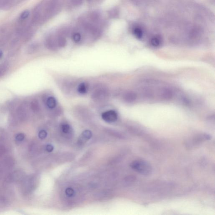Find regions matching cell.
<instances>
[{
	"label": "cell",
	"instance_id": "6da1fadb",
	"mask_svg": "<svg viewBox=\"0 0 215 215\" xmlns=\"http://www.w3.org/2000/svg\"><path fill=\"white\" fill-rule=\"evenodd\" d=\"M132 169L138 173L143 175H148L152 172L151 165L147 161L142 160H136L133 161L130 164Z\"/></svg>",
	"mask_w": 215,
	"mask_h": 215
},
{
	"label": "cell",
	"instance_id": "7a4b0ae2",
	"mask_svg": "<svg viewBox=\"0 0 215 215\" xmlns=\"http://www.w3.org/2000/svg\"><path fill=\"white\" fill-rule=\"evenodd\" d=\"M108 92L106 89H98L93 93L92 98L96 101L102 102L108 98Z\"/></svg>",
	"mask_w": 215,
	"mask_h": 215
},
{
	"label": "cell",
	"instance_id": "3957f363",
	"mask_svg": "<svg viewBox=\"0 0 215 215\" xmlns=\"http://www.w3.org/2000/svg\"><path fill=\"white\" fill-rule=\"evenodd\" d=\"M102 118L103 120L107 122H114L118 118V115L114 111H108L102 113Z\"/></svg>",
	"mask_w": 215,
	"mask_h": 215
},
{
	"label": "cell",
	"instance_id": "277c9868",
	"mask_svg": "<svg viewBox=\"0 0 215 215\" xmlns=\"http://www.w3.org/2000/svg\"><path fill=\"white\" fill-rule=\"evenodd\" d=\"M137 96L134 92L128 91L125 92L123 96V100L128 103H132L136 101Z\"/></svg>",
	"mask_w": 215,
	"mask_h": 215
},
{
	"label": "cell",
	"instance_id": "5b68a950",
	"mask_svg": "<svg viewBox=\"0 0 215 215\" xmlns=\"http://www.w3.org/2000/svg\"><path fill=\"white\" fill-rule=\"evenodd\" d=\"M173 93L172 90L168 88H164L161 90V98L163 100H168L172 98Z\"/></svg>",
	"mask_w": 215,
	"mask_h": 215
},
{
	"label": "cell",
	"instance_id": "8992f818",
	"mask_svg": "<svg viewBox=\"0 0 215 215\" xmlns=\"http://www.w3.org/2000/svg\"><path fill=\"white\" fill-rule=\"evenodd\" d=\"M161 38L158 36H156L152 38L151 40V44L153 47H158L161 44Z\"/></svg>",
	"mask_w": 215,
	"mask_h": 215
},
{
	"label": "cell",
	"instance_id": "52a82bcc",
	"mask_svg": "<svg viewBox=\"0 0 215 215\" xmlns=\"http://www.w3.org/2000/svg\"><path fill=\"white\" fill-rule=\"evenodd\" d=\"M46 104H47L48 107L49 108L52 109V108L56 107L57 104V102L54 98L50 97L48 99Z\"/></svg>",
	"mask_w": 215,
	"mask_h": 215
},
{
	"label": "cell",
	"instance_id": "ba28073f",
	"mask_svg": "<svg viewBox=\"0 0 215 215\" xmlns=\"http://www.w3.org/2000/svg\"><path fill=\"white\" fill-rule=\"evenodd\" d=\"M92 136V133L90 130H86L84 131L82 134V136L81 138H82V140H80L81 141H85L88 140Z\"/></svg>",
	"mask_w": 215,
	"mask_h": 215
},
{
	"label": "cell",
	"instance_id": "9c48e42d",
	"mask_svg": "<svg viewBox=\"0 0 215 215\" xmlns=\"http://www.w3.org/2000/svg\"><path fill=\"white\" fill-rule=\"evenodd\" d=\"M78 90L79 93L82 94L86 93L88 90L87 85L85 83H82L78 86Z\"/></svg>",
	"mask_w": 215,
	"mask_h": 215
},
{
	"label": "cell",
	"instance_id": "30bf717a",
	"mask_svg": "<svg viewBox=\"0 0 215 215\" xmlns=\"http://www.w3.org/2000/svg\"><path fill=\"white\" fill-rule=\"evenodd\" d=\"M134 35L138 38L140 39L142 38L143 32L141 29L139 28H135L133 30Z\"/></svg>",
	"mask_w": 215,
	"mask_h": 215
},
{
	"label": "cell",
	"instance_id": "8fae6325",
	"mask_svg": "<svg viewBox=\"0 0 215 215\" xmlns=\"http://www.w3.org/2000/svg\"><path fill=\"white\" fill-rule=\"evenodd\" d=\"M61 130L64 134H68L71 131V127L68 124H62L61 127Z\"/></svg>",
	"mask_w": 215,
	"mask_h": 215
},
{
	"label": "cell",
	"instance_id": "7c38bea8",
	"mask_svg": "<svg viewBox=\"0 0 215 215\" xmlns=\"http://www.w3.org/2000/svg\"><path fill=\"white\" fill-rule=\"evenodd\" d=\"M58 46L60 47H64L66 44V40L65 38L63 37H60L58 38Z\"/></svg>",
	"mask_w": 215,
	"mask_h": 215
},
{
	"label": "cell",
	"instance_id": "4fadbf2b",
	"mask_svg": "<svg viewBox=\"0 0 215 215\" xmlns=\"http://www.w3.org/2000/svg\"><path fill=\"white\" fill-rule=\"evenodd\" d=\"M65 193L69 197H72L74 195L75 192L72 188H68L66 190Z\"/></svg>",
	"mask_w": 215,
	"mask_h": 215
},
{
	"label": "cell",
	"instance_id": "5bb4252c",
	"mask_svg": "<svg viewBox=\"0 0 215 215\" xmlns=\"http://www.w3.org/2000/svg\"><path fill=\"white\" fill-rule=\"evenodd\" d=\"M47 136V133L45 130H42L40 131L39 132L38 136L40 139L43 140V139L46 138Z\"/></svg>",
	"mask_w": 215,
	"mask_h": 215
},
{
	"label": "cell",
	"instance_id": "9a60e30c",
	"mask_svg": "<svg viewBox=\"0 0 215 215\" xmlns=\"http://www.w3.org/2000/svg\"><path fill=\"white\" fill-rule=\"evenodd\" d=\"M24 138H25L24 134L22 133H20L17 134L15 137L17 141L19 142L23 141V140H24Z\"/></svg>",
	"mask_w": 215,
	"mask_h": 215
},
{
	"label": "cell",
	"instance_id": "2e32d148",
	"mask_svg": "<svg viewBox=\"0 0 215 215\" xmlns=\"http://www.w3.org/2000/svg\"><path fill=\"white\" fill-rule=\"evenodd\" d=\"M29 13L28 11H25L24 12H23L22 13L21 15V18L22 19H26L29 15Z\"/></svg>",
	"mask_w": 215,
	"mask_h": 215
},
{
	"label": "cell",
	"instance_id": "e0dca14e",
	"mask_svg": "<svg viewBox=\"0 0 215 215\" xmlns=\"http://www.w3.org/2000/svg\"><path fill=\"white\" fill-rule=\"evenodd\" d=\"M73 39L75 42H79L80 40L81 36L79 33H76L73 36Z\"/></svg>",
	"mask_w": 215,
	"mask_h": 215
},
{
	"label": "cell",
	"instance_id": "ac0fdd59",
	"mask_svg": "<svg viewBox=\"0 0 215 215\" xmlns=\"http://www.w3.org/2000/svg\"><path fill=\"white\" fill-rule=\"evenodd\" d=\"M46 151H48V152H51L53 151L54 147L52 145L48 144V145H46Z\"/></svg>",
	"mask_w": 215,
	"mask_h": 215
},
{
	"label": "cell",
	"instance_id": "d6986e66",
	"mask_svg": "<svg viewBox=\"0 0 215 215\" xmlns=\"http://www.w3.org/2000/svg\"><path fill=\"white\" fill-rule=\"evenodd\" d=\"M81 2V0H74V3L75 4H79V3H80Z\"/></svg>",
	"mask_w": 215,
	"mask_h": 215
},
{
	"label": "cell",
	"instance_id": "ffe728a7",
	"mask_svg": "<svg viewBox=\"0 0 215 215\" xmlns=\"http://www.w3.org/2000/svg\"><path fill=\"white\" fill-rule=\"evenodd\" d=\"M3 52H2V51H0V58H2V56H3Z\"/></svg>",
	"mask_w": 215,
	"mask_h": 215
}]
</instances>
